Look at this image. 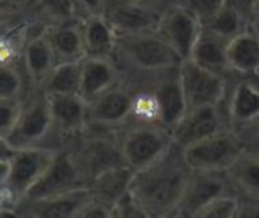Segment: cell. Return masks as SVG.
Segmentation results:
<instances>
[{
    "instance_id": "6",
    "label": "cell",
    "mask_w": 259,
    "mask_h": 218,
    "mask_svg": "<svg viewBox=\"0 0 259 218\" xmlns=\"http://www.w3.org/2000/svg\"><path fill=\"white\" fill-rule=\"evenodd\" d=\"M89 188L72 150H58L41 179L26 194L28 201H38L54 195Z\"/></svg>"
},
{
    "instance_id": "2",
    "label": "cell",
    "mask_w": 259,
    "mask_h": 218,
    "mask_svg": "<svg viewBox=\"0 0 259 218\" xmlns=\"http://www.w3.org/2000/svg\"><path fill=\"white\" fill-rule=\"evenodd\" d=\"M123 60L142 72L176 70L182 64V57L156 31L135 35H117V48Z\"/></svg>"
},
{
    "instance_id": "15",
    "label": "cell",
    "mask_w": 259,
    "mask_h": 218,
    "mask_svg": "<svg viewBox=\"0 0 259 218\" xmlns=\"http://www.w3.org/2000/svg\"><path fill=\"white\" fill-rule=\"evenodd\" d=\"M227 121L235 132H242L259 122V84L244 76L230 90Z\"/></svg>"
},
{
    "instance_id": "34",
    "label": "cell",
    "mask_w": 259,
    "mask_h": 218,
    "mask_svg": "<svg viewBox=\"0 0 259 218\" xmlns=\"http://www.w3.org/2000/svg\"><path fill=\"white\" fill-rule=\"evenodd\" d=\"M20 93H22L20 73L8 64H0V98H19Z\"/></svg>"
},
{
    "instance_id": "5",
    "label": "cell",
    "mask_w": 259,
    "mask_h": 218,
    "mask_svg": "<svg viewBox=\"0 0 259 218\" xmlns=\"http://www.w3.org/2000/svg\"><path fill=\"white\" fill-rule=\"evenodd\" d=\"M179 78L188 110L203 105H221L226 99L227 81L224 75L207 70L191 58L183 60L179 66Z\"/></svg>"
},
{
    "instance_id": "11",
    "label": "cell",
    "mask_w": 259,
    "mask_h": 218,
    "mask_svg": "<svg viewBox=\"0 0 259 218\" xmlns=\"http://www.w3.org/2000/svg\"><path fill=\"white\" fill-rule=\"evenodd\" d=\"M229 121L224 118L220 105H203L189 108L179 124L171 130L172 141L182 150L209 136L227 130Z\"/></svg>"
},
{
    "instance_id": "24",
    "label": "cell",
    "mask_w": 259,
    "mask_h": 218,
    "mask_svg": "<svg viewBox=\"0 0 259 218\" xmlns=\"http://www.w3.org/2000/svg\"><path fill=\"white\" fill-rule=\"evenodd\" d=\"M57 64L58 60L48 38V34L37 35L29 41L25 51V66L28 76L35 87L43 89Z\"/></svg>"
},
{
    "instance_id": "45",
    "label": "cell",
    "mask_w": 259,
    "mask_h": 218,
    "mask_svg": "<svg viewBox=\"0 0 259 218\" xmlns=\"http://www.w3.org/2000/svg\"><path fill=\"white\" fill-rule=\"evenodd\" d=\"M2 210H4V204H2V203H0V212H2Z\"/></svg>"
},
{
    "instance_id": "8",
    "label": "cell",
    "mask_w": 259,
    "mask_h": 218,
    "mask_svg": "<svg viewBox=\"0 0 259 218\" xmlns=\"http://www.w3.org/2000/svg\"><path fill=\"white\" fill-rule=\"evenodd\" d=\"M57 151L55 148L45 147L17 150L10 160V176L5 189L19 200L25 198L29 189L46 172Z\"/></svg>"
},
{
    "instance_id": "43",
    "label": "cell",
    "mask_w": 259,
    "mask_h": 218,
    "mask_svg": "<svg viewBox=\"0 0 259 218\" xmlns=\"http://www.w3.org/2000/svg\"><path fill=\"white\" fill-rule=\"evenodd\" d=\"M165 218H192L191 215H188V213H185V212H182V210H179V209H176L174 212H171L168 216H165Z\"/></svg>"
},
{
    "instance_id": "16",
    "label": "cell",
    "mask_w": 259,
    "mask_h": 218,
    "mask_svg": "<svg viewBox=\"0 0 259 218\" xmlns=\"http://www.w3.org/2000/svg\"><path fill=\"white\" fill-rule=\"evenodd\" d=\"M49 102L54 128L63 136L76 138L90 127L89 104L79 95H52Z\"/></svg>"
},
{
    "instance_id": "20",
    "label": "cell",
    "mask_w": 259,
    "mask_h": 218,
    "mask_svg": "<svg viewBox=\"0 0 259 218\" xmlns=\"http://www.w3.org/2000/svg\"><path fill=\"white\" fill-rule=\"evenodd\" d=\"M81 32L85 48V57L113 58L117 48V32L105 17L87 16L81 22Z\"/></svg>"
},
{
    "instance_id": "21",
    "label": "cell",
    "mask_w": 259,
    "mask_h": 218,
    "mask_svg": "<svg viewBox=\"0 0 259 218\" xmlns=\"http://www.w3.org/2000/svg\"><path fill=\"white\" fill-rule=\"evenodd\" d=\"M153 92L156 93L160 108V125L171 132L188 112L186 98L179 78V69L174 75L162 79Z\"/></svg>"
},
{
    "instance_id": "41",
    "label": "cell",
    "mask_w": 259,
    "mask_h": 218,
    "mask_svg": "<svg viewBox=\"0 0 259 218\" xmlns=\"http://www.w3.org/2000/svg\"><path fill=\"white\" fill-rule=\"evenodd\" d=\"M16 148L11 147L7 138H0V162L2 160H11V157L16 154Z\"/></svg>"
},
{
    "instance_id": "33",
    "label": "cell",
    "mask_w": 259,
    "mask_h": 218,
    "mask_svg": "<svg viewBox=\"0 0 259 218\" xmlns=\"http://www.w3.org/2000/svg\"><path fill=\"white\" fill-rule=\"evenodd\" d=\"M179 4L188 8L204 25L226 5V0H179Z\"/></svg>"
},
{
    "instance_id": "44",
    "label": "cell",
    "mask_w": 259,
    "mask_h": 218,
    "mask_svg": "<svg viewBox=\"0 0 259 218\" xmlns=\"http://www.w3.org/2000/svg\"><path fill=\"white\" fill-rule=\"evenodd\" d=\"M254 23L259 25V0H256V5H254V22H253V25Z\"/></svg>"
},
{
    "instance_id": "17",
    "label": "cell",
    "mask_w": 259,
    "mask_h": 218,
    "mask_svg": "<svg viewBox=\"0 0 259 218\" xmlns=\"http://www.w3.org/2000/svg\"><path fill=\"white\" fill-rule=\"evenodd\" d=\"M119 84V70L113 58L85 57L81 64L79 96L90 104Z\"/></svg>"
},
{
    "instance_id": "35",
    "label": "cell",
    "mask_w": 259,
    "mask_h": 218,
    "mask_svg": "<svg viewBox=\"0 0 259 218\" xmlns=\"http://www.w3.org/2000/svg\"><path fill=\"white\" fill-rule=\"evenodd\" d=\"M43 7L48 14L58 23L73 22L75 11L78 10L75 0H43Z\"/></svg>"
},
{
    "instance_id": "13",
    "label": "cell",
    "mask_w": 259,
    "mask_h": 218,
    "mask_svg": "<svg viewBox=\"0 0 259 218\" xmlns=\"http://www.w3.org/2000/svg\"><path fill=\"white\" fill-rule=\"evenodd\" d=\"M163 11H159L138 0H116L107 5L105 17L117 35H135L156 32L159 29Z\"/></svg>"
},
{
    "instance_id": "27",
    "label": "cell",
    "mask_w": 259,
    "mask_h": 218,
    "mask_svg": "<svg viewBox=\"0 0 259 218\" xmlns=\"http://www.w3.org/2000/svg\"><path fill=\"white\" fill-rule=\"evenodd\" d=\"M81 61L58 63L48 81L43 85V92L49 96L52 95H79L81 84Z\"/></svg>"
},
{
    "instance_id": "28",
    "label": "cell",
    "mask_w": 259,
    "mask_h": 218,
    "mask_svg": "<svg viewBox=\"0 0 259 218\" xmlns=\"http://www.w3.org/2000/svg\"><path fill=\"white\" fill-rule=\"evenodd\" d=\"M204 28L210 29L212 32L227 38V40H232L233 37H236L239 32H242L247 26L244 19L233 10L230 8L229 5H224L209 22H206L203 25Z\"/></svg>"
},
{
    "instance_id": "39",
    "label": "cell",
    "mask_w": 259,
    "mask_h": 218,
    "mask_svg": "<svg viewBox=\"0 0 259 218\" xmlns=\"http://www.w3.org/2000/svg\"><path fill=\"white\" fill-rule=\"evenodd\" d=\"M235 218H259V200L241 198Z\"/></svg>"
},
{
    "instance_id": "36",
    "label": "cell",
    "mask_w": 259,
    "mask_h": 218,
    "mask_svg": "<svg viewBox=\"0 0 259 218\" xmlns=\"http://www.w3.org/2000/svg\"><path fill=\"white\" fill-rule=\"evenodd\" d=\"M226 5L233 8L247 25H253L256 0H226Z\"/></svg>"
},
{
    "instance_id": "18",
    "label": "cell",
    "mask_w": 259,
    "mask_h": 218,
    "mask_svg": "<svg viewBox=\"0 0 259 218\" xmlns=\"http://www.w3.org/2000/svg\"><path fill=\"white\" fill-rule=\"evenodd\" d=\"M227 61L229 70L241 76L259 75V31L254 25L230 40Z\"/></svg>"
},
{
    "instance_id": "4",
    "label": "cell",
    "mask_w": 259,
    "mask_h": 218,
    "mask_svg": "<svg viewBox=\"0 0 259 218\" xmlns=\"http://www.w3.org/2000/svg\"><path fill=\"white\" fill-rule=\"evenodd\" d=\"M247 150L241 135L232 128L223 130L182 150L191 169L226 172Z\"/></svg>"
},
{
    "instance_id": "19",
    "label": "cell",
    "mask_w": 259,
    "mask_h": 218,
    "mask_svg": "<svg viewBox=\"0 0 259 218\" xmlns=\"http://www.w3.org/2000/svg\"><path fill=\"white\" fill-rule=\"evenodd\" d=\"M135 176L136 171L126 165H119L104 171L89 186L93 200L113 209L120 198L132 192Z\"/></svg>"
},
{
    "instance_id": "29",
    "label": "cell",
    "mask_w": 259,
    "mask_h": 218,
    "mask_svg": "<svg viewBox=\"0 0 259 218\" xmlns=\"http://www.w3.org/2000/svg\"><path fill=\"white\" fill-rule=\"evenodd\" d=\"M132 118L136 124H160V108L153 90L133 95Z\"/></svg>"
},
{
    "instance_id": "42",
    "label": "cell",
    "mask_w": 259,
    "mask_h": 218,
    "mask_svg": "<svg viewBox=\"0 0 259 218\" xmlns=\"http://www.w3.org/2000/svg\"><path fill=\"white\" fill-rule=\"evenodd\" d=\"M8 176H10V160H2L0 162V189L7 188Z\"/></svg>"
},
{
    "instance_id": "25",
    "label": "cell",
    "mask_w": 259,
    "mask_h": 218,
    "mask_svg": "<svg viewBox=\"0 0 259 218\" xmlns=\"http://www.w3.org/2000/svg\"><path fill=\"white\" fill-rule=\"evenodd\" d=\"M233 192L241 198L259 200V154L245 150L226 171Z\"/></svg>"
},
{
    "instance_id": "12",
    "label": "cell",
    "mask_w": 259,
    "mask_h": 218,
    "mask_svg": "<svg viewBox=\"0 0 259 218\" xmlns=\"http://www.w3.org/2000/svg\"><path fill=\"white\" fill-rule=\"evenodd\" d=\"M226 194H235L227 172L191 169L177 209L192 216L201 207Z\"/></svg>"
},
{
    "instance_id": "14",
    "label": "cell",
    "mask_w": 259,
    "mask_h": 218,
    "mask_svg": "<svg viewBox=\"0 0 259 218\" xmlns=\"http://www.w3.org/2000/svg\"><path fill=\"white\" fill-rule=\"evenodd\" d=\"M132 105L133 95L117 84L89 104V124L108 130L120 127L132 118Z\"/></svg>"
},
{
    "instance_id": "32",
    "label": "cell",
    "mask_w": 259,
    "mask_h": 218,
    "mask_svg": "<svg viewBox=\"0 0 259 218\" xmlns=\"http://www.w3.org/2000/svg\"><path fill=\"white\" fill-rule=\"evenodd\" d=\"M113 215L114 218H154L132 192H128L116 203Z\"/></svg>"
},
{
    "instance_id": "46",
    "label": "cell",
    "mask_w": 259,
    "mask_h": 218,
    "mask_svg": "<svg viewBox=\"0 0 259 218\" xmlns=\"http://www.w3.org/2000/svg\"><path fill=\"white\" fill-rule=\"evenodd\" d=\"M254 26H256V28H257V31H259V25H257V23H254Z\"/></svg>"
},
{
    "instance_id": "31",
    "label": "cell",
    "mask_w": 259,
    "mask_h": 218,
    "mask_svg": "<svg viewBox=\"0 0 259 218\" xmlns=\"http://www.w3.org/2000/svg\"><path fill=\"white\" fill-rule=\"evenodd\" d=\"M23 104L19 98H0V138H7L14 128Z\"/></svg>"
},
{
    "instance_id": "30",
    "label": "cell",
    "mask_w": 259,
    "mask_h": 218,
    "mask_svg": "<svg viewBox=\"0 0 259 218\" xmlns=\"http://www.w3.org/2000/svg\"><path fill=\"white\" fill-rule=\"evenodd\" d=\"M238 207L239 197L236 194H226L201 207L192 215V218H235Z\"/></svg>"
},
{
    "instance_id": "9",
    "label": "cell",
    "mask_w": 259,
    "mask_h": 218,
    "mask_svg": "<svg viewBox=\"0 0 259 218\" xmlns=\"http://www.w3.org/2000/svg\"><path fill=\"white\" fill-rule=\"evenodd\" d=\"M82 176L90 183L104 171L119 165H125L120 153L119 139L105 135L85 136L76 150H72Z\"/></svg>"
},
{
    "instance_id": "40",
    "label": "cell",
    "mask_w": 259,
    "mask_h": 218,
    "mask_svg": "<svg viewBox=\"0 0 259 218\" xmlns=\"http://www.w3.org/2000/svg\"><path fill=\"white\" fill-rule=\"evenodd\" d=\"M238 133L241 135L247 150H251L259 154V122Z\"/></svg>"
},
{
    "instance_id": "23",
    "label": "cell",
    "mask_w": 259,
    "mask_h": 218,
    "mask_svg": "<svg viewBox=\"0 0 259 218\" xmlns=\"http://www.w3.org/2000/svg\"><path fill=\"white\" fill-rule=\"evenodd\" d=\"M229 43L230 40L203 26V31L192 51L191 60L207 70H212L220 75H226L227 72H230L229 61H227Z\"/></svg>"
},
{
    "instance_id": "37",
    "label": "cell",
    "mask_w": 259,
    "mask_h": 218,
    "mask_svg": "<svg viewBox=\"0 0 259 218\" xmlns=\"http://www.w3.org/2000/svg\"><path fill=\"white\" fill-rule=\"evenodd\" d=\"M76 218H114V215H113L111 207H108V206H105L96 200H92L81 210V213Z\"/></svg>"
},
{
    "instance_id": "38",
    "label": "cell",
    "mask_w": 259,
    "mask_h": 218,
    "mask_svg": "<svg viewBox=\"0 0 259 218\" xmlns=\"http://www.w3.org/2000/svg\"><path fill=\"white\" fill-rule=\"evenodd\" d=\"M75 5H76V8L82 10L87 17V16L105 14L108 2L107 0H75Z\"/></svg>"
},
{
    "instance_id": "3",
    "label": "cell",
    "mask_w": 259,
    "mask_h": 218,
    "mask_svg": "<svg viewBox=\"0 0 259 218\" xmlns=\"http://www.w3.org/2000/svg\"><path fill=\"white\" fill-rule=\"evenodd\" d=\"M123 163L142 171L160 160L174 145L172 135L160 124H135L119 139Z\"/></svg>"
},
{
    "instance_id": "7",
    "label": "cell",
    "mask_w": 259,
    "mask_h": 218,
    "mask_svg": "<svg viewBox=\"0 0 259 218\" xmlns=\"http://www.w3.org/2000/svg\"><path fill=\"white\" fill-rule=\"evenodd\" d=\"M52 128L54 122L49 96L41 90L23 105V110L7 139L16 150L38 147Z\"/></svg>"
},
{
    "instance_id": "1",
    "label": "cell",
    "mask_w": 259,
    "mask_h": 218,
    "mask_svg": "<svg viewBox=\"0 0 259 218\" xmlns=\"http://www.w3.org/2000/svg\"><path fill=\"white\" fill-rule=\"evenodd\" d=\"M189 174L183 151L174 144L160 160L136 172L132 194L154 218H165L179 207Z\"/></svg>"
},
{
    "instance_id": "26",
    "label": "cell",
    "mask_w": 259,
    "mask_h": 218,
    "mask_svg": "<svg viewBox=\"0 0 259 218\" xmlns=\"http://www.w3.org/2000/svg\"><path fill=\"white\" fill-rule=\"evenodd\" d=\"M46 34L57 55L58 63L81 61L85 58L81 23L76 22L57 23Z\"/></svg>"
},
{
    "instance_id": "10",
    "label": "cell",
    "mask_w": 259,
    "mask_h": 218,
    "mask_svg": "<svg viewBox=\"0 0 259 218\" xmlns=\"http://www.w3.org/2000/svg\"><path fill=\"white\" fill-rule=\"evenodd\" d=\"M201 31L203 23L198 20V17L179 2L163 10L157 29V32L171 45L182 60L191 58Z\"/></svg>"
},
{
    "instance_id": "22",
    "label": "cell",
    "mask_w": 259,
    "mask_h": 218,
    "mask_svg": "<svg viewBox=\"0 0 259 218\" xmlns=\"http://www.w3.org/2000/svg\"><path fill=\"white\" fill-rule=\"evenodd\" d=\"M93 200L89 188H81L45 200L31 201L34 218H76L81 210Z\"/></svg>"
}]
</instances>
